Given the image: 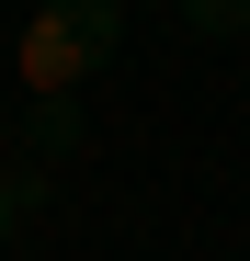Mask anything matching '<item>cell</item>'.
Instances as JSON below:
<instances>
[{"mask_svg": "<svg viewBox=\"0 0 250 261\" xmlns=\"http://www.w3.org/2000/svg\"><path fill=\"white\" fill-rule=\"evenodd\" d=\"M125 46V0H34V23L12 34V80L34 102H80Z\"/></svg>", "mask_w": 250, "mask_h": 261, "instance_id": "1", "label": "cell"}, {"mask_svg": "<svg viewBox=\"0 0 250 261\" xmlns=\"http://www.w3.org/2000/svg\"><path fill=\"white\" fill-rule=\"evenodd\" d=\"M34 204H46V193H34V170H12V159H0V261L23 250V227H34Z\"/></svg>", "mask_w": 250, "mask_h": 261, "instance_id": "2", "label": "cell"}, {"mask_svg": "<svg viewBox=\"0 0 250 261\" xmlns=\"http://www.w3.org/2000/svg\"><path fill=\"white\" fill-rule=\"evenodd\" d=\"M193 34H250V0H182Z\"/></svg>", "mask_w": 250, "mask_h": 261, "instance_id": "3", "label": "cell"}, {"mask_svg": "<svg viewBox=\"0 0 250 261\" xmlns=\"http://www.w3.org/2000/svg\"><path fill=\"white\" fill-rule=\"evenodd\" d=\"M239 46H250V34H239Z\"/></svg>", "mask_w": 250, "mask_h": 261, "instance_id": "4", "label": "cell"}]
</instances>
